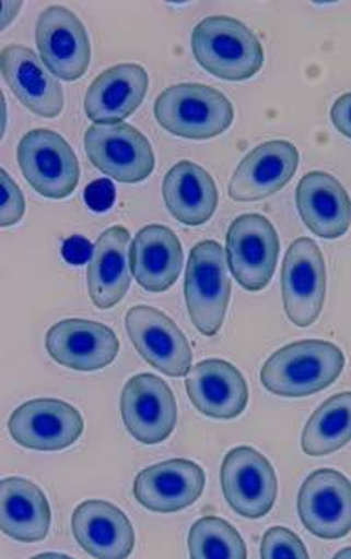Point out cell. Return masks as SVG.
<instances>
[{"label": "cell", "mask_w": 351, "mask_h": 559, "mask_svg": "<svg viewBox=\"0 0 351 559\" xmlns=\"http://www.w3.org/2000/svg\"><path fill=\"white\" fill-rule=\"evenodd\" d=\"M351 440V391L339 393L318 405L305 424L302 451L324 456L344 448Z\"/></svg>", "instance_id": "27"}, {"label": "cell", "mask_w": 351, "mask_h": 559, "mask_svg": "<svg viewBox=\"0 0 351 559\" xmlns=\"http://www.w3.org/2000/svg\"><path fill=\"white\" fill-rule=\"evenodd\" d=\"M186 393L204 417L232 420L247 409L245 378L237 367L218 358L191 367L186 378Z\"/></svg>", "instance_id": "19"}, {"label": "cell", "mask_w": 351, "mask_h": 559, "mask_svg": "<svg viewBox=\"0 0 351 559\" xmlns=\"http://www.w3.org/2000/svg\"><path fill=\"white\" fill-rule=\"evenodd\" d=\"M231 294L226 251L215 240H202L194 246L186 266L185 297L197 331L208 337L221 331Z\"/></svg>", "instance_id": "4"}, {"label": "cell", "mask_w": 351, "mask_h": 559, "mask_svg": "<svg viewBox=\"0 0 351 559\" xmlns=\"http://www.w3.org/2000/svg\"><path fill=\"white\" fill-rule=\"evenodd\" d=\"M259 554H261V558L266 559L309 558L304 543L300 542V537L289 531V528H285V526H272V528L266 532Z\"/></svg>", "instance_id": "29"}, {"label": "cell", "mask_w": 351, "mask_h": 559, "mask_svg": "<svg viewBox=\"0 0 351 559\" xmlns=\"http://www.w3.org/2000/svg\"><path fill=\"white\" fill-rule=\"evenodd\" d=\"M150 86V75L137 63L110 67L93 81L85 94V115L94 126L121 123L134 115Z\"/></svg>", "instance_id": "21"}, {"label": "cell", "mask_w": 351, "mask_h": 559, "mask_svg": "<svg viewBox=\"0 0 351 559\" xmlns=\"http://www.w3.org/2000/svg\"><path fill=\"white\" fill-rule=\"evenodd\" d=\"M221 486L229 507L247 520H261L277 502V472L266 456L248 445L226 453L221 466Z\"/></svg>", "instance_id": "8"}, {"label": "cell", "mask_w": 351, "mask_h": 559, "mask_svg": "<svg viewBox=\"0 0 351 559\" xmlns=\"http://www.w3.org/2000/svg\"><path fill=\"white\" fill-rule=\"evenodd\" d=\"M191 52L201 69L223 81H247L258 74L266 53L247 24L226 15L202 19L191 34Z\"/></svg>", "instance_id": "1"}, {"label": "cell", "mask_w": 351, "mask_h": 559, "mask_svg": "<svg viewBox=\"0 0 351 559\" xmlns=\"http://www.w3.org/2000/svg\"><path fill=\"white\" fill-rule=\"evenodd\" d=\"M120 412L127 431L140 444H161L177 424L172 389L155 374H137L124 385Z\"/></svg>", "instance_id": "11"}, {"label": "cell", "mask_w": 351, "mask_h": 559, "mask_svg": "<svg viewBox=\"0 0 351 559\" xmlns=\"http://www.w3.org/2000/svg\"><path fill=\"white\" fill-rule=\"evenodd\" d=\"M188 552L196 559H245L247 547L239 532L219 518H202L191 526Z\"/></svg>", "instance_id": "28"}, {"label": "cell", "mask_w": 351, "mask_h": 559, "mask_svg": "<svg viewBox=\"0 0 351 559\" xmlns=\"http://www.w3.org/2000/svg\"><path fill=\"white\" fill-rule=\"evenodd\" d=\"M162 194L167 212L185 226H202L219 204L218 186L201 166L183 160L166 173Z\"/></svg>", "instance_id": "26"}, {"label": "cell", "mask_w": 351, "mask_h": 559, "mask_svg": "<svg viewBox=\"0 0 351 559\" xmlns=\"http://www.w3.org/2000/svg\"><path fill=\"white\" fill-rule=\"evenodd\" d=\"M207 475L199 464L172 459L142 469L134 479L133 493L139 504L156 514H175L199 501Z\"/></svg>", "instance_id": "16"}, {"label": "cell", "mask_w": 351, "mask_h": 559, "mask_svg": "<svg viewBox=\"0 0 351 559\" xmlns=\"http://www.w3.org/2000/svg\"><path fill=\"white\" fill-rule=\"evenodd\" d=\"M155 118L169 134L188 140H210L232 126L234 107L213 86L179 83L156 97Z\"/></svg>", "instance_id": "3"}, {"label": "cell", "mask_w": 351, "mask_h": 559, "mask_svg": "<svg viewBox=\"0 0 351 559\" xmlns=\"http://www.w3.org/2000/svg\"><path fill=\"white\" fill-rule=\"evenodd\" d=\"M126 331L134 348L153 369L172 378L190 372L194 360L190 342L161 310L137 305L126 314Z\"/></svg>", "instance_id": "10"}, {"label": "cell", "mask_w": 351, "mask_h": 559, "mask_svg": "<svg viewBox=\"0 0 351 559\" xmlns=\"http://www.w3.org/2000/svg\"><path fill=\"white\" fill-rule=\"evenodd\" d=\"M302 525L313 536L340 539L351 532V483L337 469L313 472L299 493Z\"/></svg>", "instance_id": "14"}, {"label": "cell", "mask_w": 351, "mask_h": 559, "mask_svg": "<svg viewBox=\"0 0 351 559\" xmlns=\"http://www.w3.org/2000/svg\"><path fill=\"white\" fill-rule=\"evenodd\" d=\"M63 255L69 263L81 264L93 255V250H91L89 240L83 239V237H72V239L65 242Z\"/></svg>", "instance_id": "33"}, {"label": "cell", "mask_w": 351, "mask_h": 559, "mask_svg": "<svg viewBox=\"0 0 351 559\" xmlns=\"http://www.w3.org/2000/svg\"><path fill=\"white\" fill-rule=\"evenodd\" d=\"M17 162L30 186L47 199H67L80 182L78 156L58 132L35 129L24 134Z\"/></svg>", "instance_id": "5"}, {"label": "cell", "mask_w": 351, "mask_h": 559, "mask_svg": "<svg viewBox=\"0 0 351 559\" xmlns=\"http://www.w3.org/2000/svg\"><path fill=\"white\" fill-rule=\"evenodd\" d=\"M0 69L7 85L19 102L43 118H58L63 112V88L43 59L21 45L7 46L0 56Z\"/></svg>", "instance_id": "18"}, {"label": "cell", "mask_w": 351, "mask_h": 559, "mask_svg": "<svg viewBox=\"0 0 351 559\" xmlns=\"http://www.w3.org/2000/svg\"><path fill=\"white\" fill-rule=\"evenodd\" d=\"M280 253L277 228L259 213L237 217L226 234V258L237 285L259 292L271 283Z\"/></svg>", "instance_id": "7"}, {"label": "cell", "mask_w": 351, "mask_h": 559, "mask_svg": "<svg viewBox=\"0 0 351 559\" xmlns=\"http://www.w3.org/2000/svg\"><path fill=\"white\" fill-rule=\"evenodd\" d=\"M83 428L85 423L74 405L56 399L30 400L19 405L8 423L12 439L35 451L67 450Z\"/></svg>", "instance_id": "12"}, {"label": "cell", "mask_w": 351, "mask_h": 559, "mask_svg": "<svg viewBox=\"0 0 351 559\" xmlns=\"http://www.w3.org/2000/svg\"><path fill=\"white\" fill-rule=\"evenodd\" d=\"M85 202L93 212H107L115 204V186L110 180H96L85 189Z\"/></svg>", "instance_id": "31"}, {"label": "cell", "mask_w": 351, "mask_h": 559, "mask_svg": "<svg viewBox=\"0 0 351 559\" xmlns=\"http://www.w3.org/2000/svg\"><path fill=\"white\" fill-rule=\"evenodd\" d=\"M331 121L342 136L351 140V92L335 102L331 107Z\"/></svg>", "instance_id": "32"}, {"label": "cell", "mask_w": 351, "mask_h": 559, "mask_svg": "<svg viewBox=\"0 0 351 559\" xmlns=\"http://www.w3.org/2000/svg\"><path fill=\"white\" fill-rule=\"evenodd\" d=\"M299 148L288 140H272L253 148L237 166L229 186L236 202L267 199L285 188L299 169Z\"/></svg>", "instance_id": "17"}, {"label": "cell", "mask_w": 351, "mask_h": 559, "mask_svg": "<svg viewBox=\"0 0 351 559\" xmlns=\"http://www.w3.org/2000/svg\"><path fill=\"white\" fill-rule=\"evenodd\" d=\"M283 309L293 325H313L326 299V263L317 242L307 237L289 246L282 266Z\"/></svg>", "instance_id": "9"}, {"label": "cell", "mask_w": 351, "mask_h": 559, "mask_svg": "<svg viewBox=\"0 0 351 559\" xmlns=\"http://www.w3.org/2000/svg\"><path fill=\"white\" fill-rule=\"evenodd\" d=\"M40 59L58 80L78 81L91 64V40L85 26L69 8L50 7L35 26Z\"/></svg>", "instance_id": "13"}, {"label": "cell", "mask_w": 351, "mask_h": 559, "mask_svg": "<svg viewBox=\"0 0 351 559\" xmlns=\"http://www.w3.org/2000/svg\"><path fill=\"white\" fill-rule=\"evenodd\" d=\"M52 512L45 491L32 480L8 477L0 485V525L15 542L37 543L48 536Z\"/></svg>", "instance_id": "25"}, {"label": "cell", "mask_w": 351, "mask_h": 559, "mask_svg": "<svg viewBox=\"0 0 351 559\" xmlns=\"http://www.w3.org/2000/svg\"><path fill=\"white\" fill-rule=\"evenodd\" d=\"M85 151L91 164L116 182H144L155 169L150 140L127 123L89 127Z\"/></svg>", "instance_id": "6"}, {"label": "cell", "mask_w": 351, "mask_h": 559, "mask_svg": "<svg viewBox=\"0 0 351 559\" xmlns=\"http://www.w3.org/2000/svg\"><path fill=\"white\" fill-rule=\"evenodd\" d=\"M348 556H351V548H346V550H340V552H337V556H335V558H348Z\"/></svg>", "instance_id": "34"}, {"label": "cell", "mask_w": 351, "mask_h": 559, "mask_svg": "<svg viewBox=\"0 0 351 559\" xmlns=\"http://www.w3.org/2000/svg\"><path fill=\"white\" fill-rule=\"evenodd\" d=\"M48 354L72 371L94 372L110 366L120 350V340L104 323L63 320L47 332Z\"/></svg>", "instance_id": "15"}, {"label": "cell", "mask_w": 351, "mask_h": 559, "mask_svg": "<svg viewBox=\"0 0 351 559\" xmlns=\"http://www.w3.org/2000/svg\"><path fill=\"white\" fill-rule=\"evenodd\" d=\"M344 361V354L335 343L305 340L272 354L259 378L272 394L283 399H304L337 382Z\"/></svg>", "instance_id": "2"}, {"label": "cell", "mask_w": 351, "mask_h": 559, "mask_svg": "<svg viewBox=\"0 0 351 559\" xmlns=\"http://www.w3.org/2000/svg\"><path fill=\"white\" fill-rule=\"evenodd\" d=\"M131 235L126 228L115 226L105 229L93 246L89 263V296L98 309H113L126 297L131 285V261H129Z\"/></svg>", "instance_id": "24"}, {"label": "cell", "mask_w": 351, "mask_h": 559, "mask_svg": "<svg viewBox=\"0 0 351 559\" xmlns=\"http://www.w3.org/2000/svg\"><path fill=\"white\" fill-rule=\"evenodd\" d=\"M296 207L305 226L323 239H339L351 226V199L328 173H307L296 188Z\"/></svg>", "instance_id": "22"}, {"label": "cell", "mask_w": 351, "mask_h": 559, "mask_svg": "<svg viewBox=\"0 0 351 559\" xmlns=\"http://www.w3.org/2000/svg\"><path fill=\"white\" fill-rule=\"evenodd\" d=\"M0 189H2V200H0V224L2 228L15 226L21 223L26 212V200H24L23 191L17 183L13 182V178L8 175L7 169L0 171Z\"/></svg>", "instance_id": "30"}, {"label": "cell", "mask_w": 351, "mask_h": 559, "mask_svg": "<svg viewBox=\"0 0 351 559\" xmlns=\"http://www.w3.org/2000/svg\"><path fill=\"white\" fill-rule=\"evenodd\" d=\"M131 272L148 292H166L179 280L185 253L177 235L162 224H150L134 235L129 250Z\"/></svg>", "instance_id": "23"}, {"label": "cell", "mask_w": 351, "mask_h": 559, "mask_svg": "<svg viewBox=\"0 0 351 559\" xmlns=\"http://www.w3.org/2000/svg\"><path fill=\"white\" fill-rule=\"evenodd\" d=\"M72 534L89 556L98 559H124L134 548L131 521L109 501L81 502L72 514Z\"/></svg>", "instance_id": "20"}]
</instances>
